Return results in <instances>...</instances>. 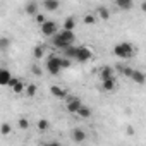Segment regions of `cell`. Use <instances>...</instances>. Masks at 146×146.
I'll return each instance as SVG.
<instances>
[{"label":"cell","mask_w":146,"mask_h":146,"mask_svg":"<svg viewBox=\"0 0 146 146\" xmlns=\"http://www.w3.org/2000/svg\"><path fill=\"white\" fill-rule=\"evenodd\" d=\"M74 28H76V19L74 17H67L64 21V31H72L74 33Z\"/></svg>","instance_id":"obj_16"},{"label":"cell","mask_w":146,"mask_h":146,"mask_svg":"<svg viewBox=\"0 0 146 146\" xmlns=\"http://www.w3.org/2000/svg\"><path fill=\"white\" fill-rule=\"evenodd\" d=\"M12 79L11 70L7 69H0V86H9V81Z\"/></svg>","instance_id":"obj_12"},{"label":"cell","mask_w":146,"mask_h":146,"mask_svg":"<svg viewBox=\"0 0 146 146\" xmlns=\"http://www.w3.org/2000/svg\"><path fill=\"white\" fill-rule=\"evenodd\" d=\"M9 88L12 90V93H16V95H21V93H24V88H26V84H24L21 79H17V78H12V79L9 81Z\"/></svg>","instance_id":"obj_7"},{"label":"cell","mask_w":146,"mask_h":146,"mask_svg":"<svg viewBox=\"0 0 146 146\" xmlns=\"http://www.w3.org/2000/svg\"><path fill=\"white\" fill-rule=\"evenodd\" d=\"M110 78H115V76H113V69L108 67V65L102 67V70H100V79L105 81V79H110Z\"/></svg>","instance_id":"obj_14"},{"label":"cell","mask_w":146,"mask_h":146,"mask_svg":"<svg viewBox=\"0 0 146 146\" xmlns=\"http://www.w3.org/2000/svg\"><path fill=\"white\" fill-rule=\"evenodd\" d=\"M50 93L55 96V98H58V100H65L69 95H67V90H64V88H60V86H52L50 88Z\"/></svg>","instance_id":"obj_10"},{"label":"cell","mask_w":146,"mask_h":146,"mask_svg":"<svg viewBox=\"0 0 146 146\" xmlns=\"http://www.w3.org/2000/svg\"><path fill=\"white\" fill-rule=\"evenodd\" d=\"M62 52H64V57L69 58V60H72V58L76 57V46H69V48H65Z\"/></svg>","instance_id":"obj_20"},{"label":"cell","mask_w":146,"mask_h":146,"mask_svg":"<svg viewBox=\"0 0 146 146\" xmlns=\"http://www.w3.org/2000/svg\"><path fill=\"white\" fill-rule=\"evenodd\" d=\"M11 46V41L7 38H0V50H7Z\"/></svg>","instance_id":"obj_27"},{"label":"cell","mask_w":146,"mask_h":146,"mask_svg":"<svg viewBox=\"0 0 146 146\" xmlns=\"http://www.w3.org/2000/svg\"><path fill=\"white\" fill-rule=\"evenodd\" d=\"M115 88H117V78H110V79L102 81V90L103 91H113Z\"/></svg>","instance_id":"obj_11"},{"label":"cell","mask_w":146,"mask_h":146,"mask_svg":"<svg viewBox=\"0 0 146 146\" xmlns=\"http://www.w3.org/2000/svg\"><path fill=\"white\" fill-rule=\"evenodd\" d=\"M70 137H72V141H74V143H83V141H86L88 134H86L84 129L74 127V129H72V132H70Z\"/></svg>","instance_id":"obj_9"},{"label":"cell","mask_w":146,"mask_h":146,"mask_svg":"<svg viewBox=\"0 0 146 146\" xmlns=\"http://www.w3.org/2000/svg\"><path fill=\"white\" fill-rule=\"evenodd\" d=\"M33 55H35L36 58H41V57L45 55V46H41V45L35 46V50H33Z\"/></svg>","instance_id":"obj_24"},{"label":"cell","mask_w":146,"mask_h":146,"mask_svg":"<svg viewBox=\"0 0 146 146\" xmlns=\"http://www.w3.org/2000/svg\"><path fill=\"white\" fill-rule=\"evenodd\" d=\"M113 53L119 57V58H131L134 53H136V48L129 43V41H122L119 45H115L113 48Z\"/></svg>","instance_id":"obj_2"},{"label":"cell","mask_w":146,"mask_h":146,"mask_svg":"<svg viewBox=\"0 0 146 146\" xmlns=\"http://www.w3.org/2000/svg\"><path fill=\"white\" fill-rule=\"evenodd\" d=\"M40 29H41V33H43L45 36H48V38H50V36H55V35H57V23L46 19V21L40 26Z\"/></svg>","instance_id":"obj_6"},{"label":"cell","mask_w":146,"mask_h":146,"mask_svg":"<svg viewBox=\"0 0 146 146\" xmlns=\"http://www.w3.org/2000/svg\"><path fill=\"white\" fill-rule=\"evenodd\" d=\"M96 14H98L100 19H108V17H110V12H108L107 7H98V9H96Z\"/></svg>","instance_id":"obj_22"},{"label":"cell","mask_w":146,"mask_h":146,"mask_svg":"<svg viewBox=\"0 0 146 146\" xmlns=\"http://www.w3.org/2000/svg\"><path fill=\"white\" fill-rule=\"evenodd\" d=\"M36 127H38L41 132H45V131H48V129H50V122H48L46 119H40V120L36 122Z\"/></svg>","instance_id":"obj_19"},{"label":"cell","mask_w":146,"mask_h":146,"mask_svg":"<svg viewBox=\"0 0 146 146\" xmlns=\"http://www.w3.org/2000/svg\"><path fill=\"white\" fill-rule=\"evenodd\" d=\"M46 70L50 72V74H53V76H57V74H60V58H58V55H50L48 58H46Z\"/></svg>","instance_id":"obj_3"},{"label":"cell","mask_w":146,"mask_h":146,"mask_svg":"<svg viewBox=\"0 0 146 146\" xmlns=\"http://www.w3.org/2000/svg\"><path fill=\"white\" fill-rule=\"evenodd\" d=\"M91 57H93V52L88 48V46H76V60L78 62H88V60H91Z\"/></svg>","instance_id":"obj_5"},{"label":"cell","mask_w":146,"mask_h":146,"mask_svg":"<svg viewBox=\"0 0 146 146\" xmlns=\"http://www.w3.org/2000/svg\"><path fill=\"white\" fill-rule=\"evenodd\" d=\"M36 91H38L36 84H28V86L24 88V93H26V96H29V98H33V96L36 95Z\"/></svg>","instance_id":"obj_21"},{"label":"cell","mask_w":146,"mask_h":146,"mask_svg":"<svg viewBox=\"0 0 146 146\" xmlns=\"http://www.w3.org/2000/svg\"><path fill=\"white\" fill-rule=\"evenodd\" d=\"M76 41V35L72 33V31H60L57 33L55 36H52V43L55 48H60V50H65L69 46H72V43Z\"/></svg>","instance_id":"obj_1"},{"label":"cell","mask_w":146,"mask_h":146,"mask_svg":"<svg viewBox=\"0 0 146 146\" xmlns=\"http://www.w3.org/2000/svg\"><path fill=\"white\" fill-rule=\"evenodd\" d=\"M60 58V69H69L70 67V60L65 58V57H58Z\"/></svg>","instance_id":"obj_26"},{"label":"cell","mask_w":146,"mask_h":146,"mask_svg":"<svg viewBox=\"0 0 146 146\" xmlns=\"http://www.w3.org/2000/svg\"><path fill=\"white\" fill-rule=\"evenodd\" d=\"M43 7H45V11H57L60 7V4L57 2V0H45Z\"/></svg>","instance_id":"obj_17"},{"label":"cell","mask_w":146,"mask_h":146,"mask_svg":"<svg viewBox=\"0 0 146 146\" xmlns=\"http://www.w3.org/2000/svg\"><path fill=\"white\" fill-rule=\"evenodd\" d=\"M84 23L86 24H95L96 23V16L95 14H86L84 16Z\"/></svg>","instance_id":"obj_25"},{"label":"cell","mask_w":146,"mask_h":146,"mask_svg":"<svg viewBox=\"0 0 146 146\" xmlns=\"http://www.w3.org/2000/svg\"><path fill=\"white\" fill-rule=\"evenodd\" d=\"M17 125H19L21 129H28V127H29V120H28V119H19V120H17Z\"/></svg>","instance_id":"obj_28"},{"label":"cell","mask_w":146,"mask_h":146,"mask_svg":"<svg viewBox=\"0 0 146 146\" xmlns=\"http://www.w3.org/2000/svg\"><path fill=\"white\" fill-rule=\"evenodd\" d=\"M45 21H46V19H45V16H43V14H36V23H38L40 26H41Z\"/></svg>","instance_id":"obj_29"},{"label":"cell","mask_w":146,"mask_h":146,"mask_svg":"<svg viewBox=\"0 0 146 146\" xmlns=\"http://www.w3.org/2000/svg\"><path fill=\"white\" fill-rule=\"evenodd\" d=\"M129 79H132V83H136V84H144V81H146V78H144V74L141 70H137V69H132L131 67V70H129V76H127Z\"/></svg>","instance_id":"obj_8"},{"label":"cell","mask_w":146,"mask_h":146,"mask_svg":"<svg viewBox=\"0 0 146 146\" xmlns=\"http://www.w3.org/2000/svg\"><path fill=\"white\" fill-rule=\"evenodd\" d=\"M11 132H12V127H11L9 122H4L2 125H0V134H2V136H9Z\"/></svg>","instance_id":"obj_23"},{"label":"cell","mask_w":146,"mask_h":146,"mask_svg":"<svg viewBox=\"0 0 146 146\" xmlns=\"http://www.w3.org/2000/svg\"><path fill=\"white\" fill-rule=\"evenodd\" d=\"M38 9H40V4H38V2H28V4L24 5V11H26V14H29V16H36V14H38Z\"/></svg>","instance_id":"obj_13"},{"label":"cell","mask_w":146,"mask_h":146,"mask_svg":"<svg viewBox=\"0 0 146 146\" xmlns=\"http://www.w3.org/2000/svg\"><path fill=\"white\" fill-rule=\"evenodd\" d=\"M65 100H67V102H65V110H67L69 113H78V110H79L81 105H83L81 98H79V96H67Z\"/></svg>","instance_id":"obj_4"},{"label":"cell","mask_w":146,"mask_h":146,"mask_svg":"<svg viewBox=\"0 0 146 146\" xmlns=\"http://www.w3.org/2000/svg\"><path fill=\"white\" fill-rule=\"evenodd\" d=\"M115 5H117V9L127 11V9H131V7H132V2H131V0H117Z\"/></svg>","instance_id":"obj_18"},{"label":"cell","mask_w":146,"mask_h":146,"mask_svg":"<svg viewBox=\"0 0 146 146\" xmlns=\"http://www.w3.org/2000/svg\"><path fill=\"white\" fill-rule=\"evenodd\" d=\"M43 146H62V144L57 143V141H52V143H46V144H43Z\"/></svg>","instance_id":"obj_31"},{"label":"cell","mask_w":146,"mask_h":146,"mask_svg":"<svg viewBox=\"0 0 146 146\" xmlns=\"http://www.w3.org/2000/svg\"><path fill=\"white\" fill-rule=\"evenodd\" d=\"M76 115H79L81 119H90V117L93 115V110H91V107H88V105H81V108L78 110Z\"/></svg>","instance_id":"obj_15"},{"label":"cell","mask_w":146,"mask_h":146,"mask_svg":"<svg viewBox=\"0 0 146 146\" xmlns=\"http://www.w3.org/2000/svg\"><path fill=\"white\" fill-rule=\"evenodd\" d=\"M31 70H33V74H38V76L41 74V70H40V67H36V65H33V67H31Z\"/></svg>","instance_id":"obj_30"}]
</instances>
